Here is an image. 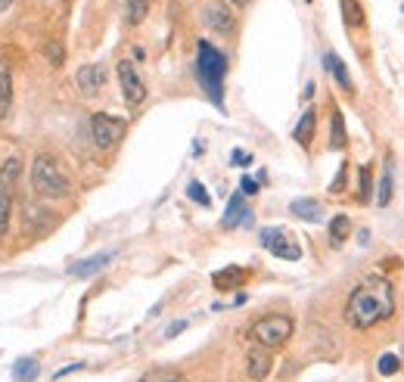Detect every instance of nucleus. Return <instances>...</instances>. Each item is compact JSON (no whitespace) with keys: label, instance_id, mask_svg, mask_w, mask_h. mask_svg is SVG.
Returning a JSON list of instances; mask_svg holds the SVG:
<instances>
[{"label":"nucleus","instance_id":"nucleus-1","mask_svg":"<svg viewBox=\"0 0 404 382\" xmlns=\"http://www.w3.org/2000/svg\"><path fill=\"white\" fill-rule=\"evenodd\" d=\"M392 314H395V290L383 277H373L367 283H361L345 302V321L355 330H367V326L379 321H388Z\"/></svg>","mask_w":404,"mask_h":382},{"label":"nucleus","instance_id":"nucleus-2","mask_svg":"<svg viewBox=\"0 0 404 382\" xmlns=\"http://www.w3.org/2000/svg\"><path fill=\"white\" fill-rule=\"evenodd\" d=\"M224 75H227V56L208 41H199L196 44V78L218 109H224Z\"/></svg>","mask_w":404,"mask_h":382},{"label":"nucleus","instance_id":"nucleus-3","mask_svg":"<svg viewBox=\"0 0 404 382\" xmlns=\"http://www.w3.org/2000/svg\"><path fill=\"white\" fill-rule=\"evenodd\" d=\"M31 186H35L41 196L47 199H62L69 196V177L66 171L59 168L57 159L50 155H37L35 165H31Z\"/></svg>","mask_w":404,"mask_h":382},{"label":"nucleus","instance_id":"nucleus-4","mask_svg":"<svg viewBox=\"0 0 404 382\" xmlns=\"http://www.w3.org/2000/svg\"><path fill=\"white\" fill-rule=\"evenodd\" d=\"M290 336H292V321L283 314H271L252 323V339L264 348H280Z\"/></svg>","mask_w":404,"mask_h":382},{"label":"nucleus","instance_id":"nucleus-5","mask_svg":"<svg viewBox=\"0 0 404 382\" xmlns=\"http://www.w3.org/2000/svg\"><path fill=\"white\" fill-rule=\"evenodd\" d=\"M124 131H128V121L115 119V115H109V112H97L90 119V134H93V143H97L100 150H112V146L124 137Z\"/></svg>","mask_w":404,"mask_h":382},{"label":"nucleus","instance_id":"nucleus-6","mask_svg":"<svg viewBox=\"0 0 404 382\" xmlns=\"http://www.w3.org/2000/svg\"><path fill=\"white\" fill-rule=\"evenodd\" d=\"M115 75H119L124 103H128L131 109H140V106H143V100H146V84H143V78L137 75L134 62H131V59H121L119 66H115Z\"/></svg>","mask_w":404,"mask_h":382},{"label":"nucleus","instance_id":"nucleus-7","mask_svg":"<svg viewBox=\"0 0 404 382\" xmlns=\"http://www.w3.org/2000/svg\"><path fill=\"white\" fill-rule=\"evenodd\" d=\"M261 246L268 249L271 255H277V258H286V261H299V246L290 243L286 239V233L280 230V227H268V230H261Z\"/></svg>","mask_w":404,"mask_h":382},{"label":"nucleus","instance_id":"nucleus-8","mask_svg":"<svg viewBox=\"0 0 404 382\" xmlns=\"http://www.w3.org/2000/svg\"><path fill=\"white\" fill-rule=\"evenodd\" d=\"M271 367H274L271 348H264V345L255 342V345L249 348V354H246V373H249V379H255V382L268 379L271 376Z\"/></svg>","mask_w":404,"mask_h":382},{"label":"nucleus","instance_id":"nucleus-9","mask_svg":"<svg viewBox=\"0 0 404 382\" xmlns=\"http://www.w3.org/2000/svg\"><path fill=\"white\" fill-rule=\"evenodd\" d=\"M202 22L212 31H218V35H230L233 31V16L224 4H208L206 10H202Z\"/></svg>","mask_w":404,"mask_h":382},{"label":"nucleus","instance_id":"nucleus-10","mask_svg":"<svg viewBox=\"0 0 404 382\" xmlns=\"http://www.w3.org/2000/svg\"><path fill=\"white\" fill-rule=\"evenodd\" d=\"M106 84V68L103 66H81L78 68V88H81L88 97L100 93Z\"/></svg>","mask_w":404,"mask_h":382},{"label":"nucleus","instance_id":"nucleus-11","mask_svg":"<svg viewBox=\"0 0 404 382\" xmlns=\"http://www.w3.org/2000/svg\"><path fill=\"white\" fill-rule=\"evenodd\" d=\"M112 261V252H103V255H90V258H81V261H75L72 268H69V274L78 277V280H88L93 274H100V270L106 268V264Z\"/></svg>","mask_w":404,"mask_h":382},{"label":"nucleus","instance_id":"nucleus-12","mask_svg":"<svg viewBox=\"0 0 404 382\" xmlns=\"http://www.w3.org/2000/svg\"><path fill=\"white\" fill-rule=\"evenodd\" d=\"M323 68L333 75V81H336L345 93H355V81H352V75H348L345 62H342V59L336 56V53H323Z\"/></svg>","mask_w":404,"mask_h":382},{"label":"nucleus","instance_id":"nucleus-13","mask_svg":"<svg viewBox=\"0 0 404 382\" xmlns=\"http://www.w3.org/2000/svg\"><path fill=\"white\" fill-rule=\"evenodd\" d=\"M243 221H252V212L246 208L243 193H233V199H230L227 212H224V217H221V224L224 227H237V224H243Z\"/></svg>","mask_w":404,"mask_h":382},{"label":"nucleus","instance_id":"nucleus-14","mask_svg":"<svg viewBox=\"0 0 404 382\" xmlns=\"http://www.w3.org/2000/svg\"><path fill=\"white\" fill-rule=\"evenodd\" d=\"M290 212L295 217H302V221H308V224H321V217H323V205L317 199H292L290 202Z\"/></svg>","mask_w":404,"mask_h":382},{"label":"nucleus","instance_id":"nucleus-15","mask_svg":"<svg viewBox=\"0 0 404 382\" xmlns=\"http://www.w3.org/2000/svg\"><path fill=\"white\" fill-rule=\"evenodd\" d=\"M10 106H13V75H10L6 59L0 56V119L10 115Z\"/></svg>","mask_w":404,"mask_h":382},{"label":"nucleus","instance_id":"nucleus-16","mask_svg":"<svg viewBox=\"0 0 404 382\" xmlns=\"http://www.w3.org/2000/svg\"><path fill=\"white\" fill-rule=\"evenodd\" d=\"M314 121H317L314 109H305V115H302L299 124H295V131H292V140L299 146H311V137H314Z\"/></svg>","mask_w":404,"mask_h":382},{"label":"nucleus","instance_id":"nucleus-17","mask_svg":"<svg viewBox=\"0 0 404 382\" xmlns=\"http://www.w3.org/2000/svg\"><path fill=\"white\" fill-rule=\"evenodd\" d=\"M249 274L243 268H224V270H218V274L212 277V283H215V290H221V292H227V290H233L237 283H243Z\"/></svg>","mask_w":404,"mask_h":382},{"label":"nucleus","instance_id":"nucleus-18","mask_svg":"<svg viewBox=\"0 0 404 382\" xmlns=\"http://www.w3.org/2000/svg\"><path fill=\"white\" fill-rule=\"evenodd\" d=\"M19 171H22L19 155H13V159H6V162H4V168H0V193H13Z\"/></svg>","mask_w":404,"mask_h":382},{"label":"nucleus","instance_id":"nucleus-19","mask_svg":"<svg viewBox=\"0 0 404 382\" xmlns=\"http://www.w3.org/2000/svg\"><path fill=\"white\" fill-rule=\"evenodd\" d=\"M348 233H352V221H348L345 215L333 217V221H330V243L336 249H342V246H345V239H348Z\"/></svg>","mask_w":404,"mask_h":382},{"label":"nucleus","instance_id":"nucleus-20","mask_svg":"<svg viewBox=\"0 0 404 382\" xmlns=\"http://www.w3.org/2000/svg\"><path fill=\"white\" fill-rule=\"evenodd\" d=\"M37 373H41V367H37L35 357H19V361L13 364V379L16 382H31V379H37Z\"/></svg>","mask_w":404,"mask_h":382},{"label":"nucleus","instance_id":"nucleus-21","mask_svg":"<svg viewBox=\"0 0 404 382\" xmlns=\"http://www.w3.org/2000/svg\"><path fill=\"white\" fill-rule=\"evenodd\" d=\"M392 190H395V181H392V162H386L383 177H379V193H376V205H379V208H388V202H392Z\"/></svg>","mask_w":404,"mask_h":382},{"label":"nucleus","instance_id":"nucleus-22","mask_svg":"<svg viewBox=\"0 0 404 382\" xmlns=\"http://www.w3.org/2000/svg\"><path fill=\"white\" fill-rule=\"evenodd\" d=\"M150 13V0H124V22L128 25H140Z\"/></svg>","mask_w":404,"mask_h":382},{"label":"nucleus","instance_id":"nucleus-23","mask_svg":"<svg viewBox=\"0 0 404 382\" xmlns=\"http://www.w3.org/2000/svg\"><path fill=\"white\" fill-rule=\"evenodd\" d=\"M339 10H342V19H345L348 28H361L364 25V10L357 0H339Z\"/></svg>","mask_w":404,"mask_h":382},{"label":"nucleus","instance_id":"nucleus-24","mask_svg":"<svg viewBox=\"0 0 404 382\" xmlns=\"http://www.w3.org/2000/svg\"><path fill=\"white\" fill-rule=\"evenodd\" d=\"M330 146L333 150H342V146H345V121H342L339 109H333V119H330Z\"/></svg>","mask_w":404,"mask_h":382},{"label":"nucleus","instance_id":"nucleus-25","mask_svg":"<svg viewBox=\"0 0 404 382\" xmlns=\"http://www.w3.org/2000/svg\"><path fill=\"white\" fill-rule=\"evenodd\" d=\"M376 370L383 373V376H395V373L401 370V357H398V354H392V352H386V354L376 361Z\"/></svg>","mask_w":404,"mask_h":382},{"label":"nucleus","instance_id":"nucleus-26","mask_svg":"<svg viewBox=\"0 0 404 382\" xmlns=\"http://www.w3.org/2000/svg\"><path fill=\"white\" fill-rule=\"evenodd\" d=\"M186 196L196 202V205H202V208L212 205V196H208V190H206V186H202L199 181H190V186H186Z\"/></svg>","mask_w":404,"mask_h":382},{"label":"nucleus","instance_id":"nucleus-27","mask_svg":"<svg viewBox=\"0 0 404 382\" xmlns=\"http://www.w3.org/2000/svg\"><path fill=\"white\" fill-rule=\"evenodd\" d=\"M140 382H181V376L174 370H150V373H143Z\"/></svg>","mask_w":404,"mask_h":382},{"label":"nucleus","instance_id":"nucleus-28","mask_svg":"<svg viewBox=\"0 0 404 382\" xmlns=\"http://www.w3.org/2000/svg\"><path fill=\"white\" fill-rule=\"evenodd\" d=\"M6 227H10V196L0 193V237L6 233Z\"/></svg>","mask_w":404,"mask_h":382},{"label":"nucleus","instance_id":"nucleus-29","mask_svg":"<svg viewBox=\"0 0 404 382\" xmlns=\"http://www.w3.org/2000/svg\"><path fill=\"white\" fill-rule=\"evenodd\" d=\"M370 199V168L364 165L361 168V202H367Z\"/></svg>","mask_w":404,"mask_h":382},{"label":"nucleus","instance_id":"nucleus-30","mask_svg":"<svg viewBox=\"0 0 404 382\" xmlns=\"http://www.w3.org/2000/svg\"><path fill=\"white\" fill-rule=\"evenodd\" d=\"M47 59H50L53 66H62V47L59 44H47Z\"/></svg>","mask_w":404,"mask_h":382},{"label":"nucleus","instance_id":"nucleus-31","mask_svg":"<svg viewBox=\"0 0 404 382\" xmlns=\"http://www.w3.org/2000/svg\"><path fill=\"white\" fill-rule=\"evenodd\" d=\"M239 193H243V196H255V193H259V181H252V177H243V184H239Z\"/></svg>","mask_w":404,"mask_h":382},{"label":"nucleus","instance_id":"nucleus-32","mask_svg":"<svg viewBox=\"0 0 404 382\" xmlns=\"http://www.w3.org/2000/svg\"><path fill=\"white\" fill-rule=\"evenodd\" d=\"M230 162H233V165H249V162H252V155H249V153H233Z\"/></svg>","mask_w":404,"mask_h":382},{"label":"nucleus","instance_id":"nucleus-33","mask_svg":"<svg viewBox=\"0 0 404 382\" xmlns=\"http://www.w3.org/2000/svg\"><path fill=\"white\" fill-rule=\"evenodd\" d=\"M184 330H186V321H177V323H174V326H171V330L165 333V336H168V339H174L177 333H184Z\"/></svg>","mask_w":404,"mask_h":382},{"label":"nucleus","instance_id":"nucleus-34","mask_svg":"<svg viewBox=\"0 0 404 382\" xmlns=\"http://www.w3.org/2000/svg\"><path fill=\"white\" fill-rule=\"evenodd\" d=\"M75 370H81V364H72V367H62V370L57 373V379H62V376H69V373H75Z\"/></svg>","mask_w":404,"mask_h":382},{"label":"nucleus","instance_id":"nucleus-35","mask_svg":"<svg viewBox=\"0 0 404 382\" xmlns=\"http://www.w3.org/2000/svg\"><path fill=\"white\" fill-rule=\"evenodd\" d=\"M13 6V0H0V13H6Z\"/></svg>","mask_w":404,"mask_h":382},{"label":"nucleus","instance_id":"nucleus-36","mask_svg":"<svg viewBox=\"0 0 404 382\" xmlns=\"http://www.w3.org/2000/svg\"><path fill=\"white\" fill-rule=\"evenodd\" d=\"M230 4H237V6H243V4H246V0H230Z\"/></svg>","mask_w":404,"mask_h":382},{"label":"nucleus","instance_id":"nucleus-37","mask_svg":"<svg viewBox=\"0 0 404 382\" xmlns=\"http://www.w3.org/2000/svg\"><path fill=\"white\" fill-rule=\"evenodd\" d=\"M401 13H404V4H401Z\"/></svg>","mask_w":404,"mask_h":382}]
</instances>
